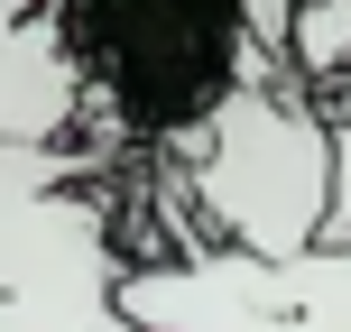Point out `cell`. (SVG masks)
<instances>
[{
  "label": "cell",
  "instance_id": "obj_1",
  "mask_svg": "<svg viewBox=\"0 0 351 332\" xmlns=\"http://www.w3.org/2000/svg\"><path fill=\"white\" fill-rule=\"evenodd\" d=\"M56 47L74 65L84 120L102 148H167L194 139L241 84H296L278 55L250 47L241 0H56Z\"/></svg>",
  "mask_w": 351,
  "mask_h": 332
},
{
  "label": "cell",
  "instance_id": "obj_2",
  "mask_svg": "<svg viewBox=\"0 0 351 332\" xmlns=\"http://www.w3.org/2000/svg\"><path fill=\"white\" fill-rule=\"evenodd\" d=\"M167 157H176V185L194 194V212L213 222V249H241V259H305V249H324L333 120L305 102V84H241Z\"/></svg>",
  "mask_w": 351,
  "mask_h": 332
},
{
  "label": "cell",
  "instance_id": "obj_3",
  "mask_svg": "<svg viewBox=\"0 0 351 332\" xmlns=\"http://www.w3.org/2000/svg\"><path fill=\"white\" fill-rule=\"evenodd\" d=\"M121 268L84 148H0V332H139L111 305Z\"/></svg>",
  "mask_w": 351,
  "mask_h": 332
},
{
  "label": "cell",
  "instance_id": "obj_4",
  "mask_svg": "<svg viewBox=\"0 0 351 332\" xmlns=\"http://www.w3.org/2000/svg\"><path fill=\"white\" fill-rule=\"evenodd\" d=\"M121 323L139 332H351V249L241 259V249H176L121 268Z\"/></svg>",
  "mask_w": 351,
  "mask_h": 332
},
{
  "label": "cell",
  "instance_id": "obj_5",
  "mask_svg": "<svg viewBox=\"0 0 351 332\" xmlns=\"http://www.w3.org/2000/svg\"><path fill=\"white\" fill-rule=\"evenodd\" d=\"M84 120L74 65L47 18H0V148H65Z\"/></svg>",
  "mask_w": 351,
  "mask_h": 332
},
{
  "label": "cell",
  "instance_id": "obj_6",
  "mask_svg": "<svg viewBox=\"0 0 351 332\" xmlns=\"http://www.w3.org/2000/svg\"><path fill=\"white\" fill-rule=\"evenodd\" d=\"M287 74L305 84V102H333L351 84V0H296V18H287Z\"/></svg>",
  "mask_w": 351,
  "mask_h": 332
},
{
  "label": "cell",
  "instance_id": "obj_7",
  "mask_svg": "<svg viewBox=\"0 0 351 332\" xmlns=\"http://www.w3.org/2000/svg\"><path fill=\"white\" fill-rule=\"evenodd\" d=\"M324 120H333V212H324V240L351 249V84L333 92V102H315Z\"/></svg>",
  "mask_w": 351,
  "mask_h": 332
}]
</instances>
